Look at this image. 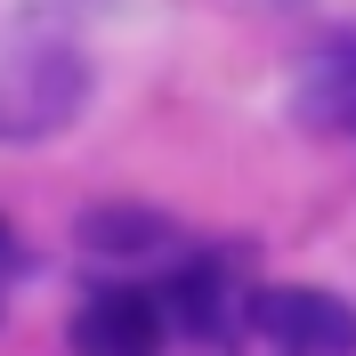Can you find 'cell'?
<instances>
[{
    "label": "cell",
    "mask_w": 356,
    "mask_h": 356,
    "mask_svg": "<svg viewBox=\"0 0 356 356\" xmlns=\"http://www.w3.org/2000/svg\"><path fill=\"white\" fill-rule=\"evenodd\" d=\"M291 113L300 130H356V33H332L308 49V65L291 81Z\"/></svg>",
    "instance_id": "5"
},
{
    "label": "cell",
    "mask_w": 356,
    "mask_h": 356,
    "mask_svg": "<svg viewBox=\"0 0 356 356\" xmlns=\"http://www.w3.org/2000/svg\"><path fill=\"white\" fill-rule=\"evenodd\" d=\"M81 57L73 49H17V65L0 73V138L24 146V138H49L57 122H73L81 106Z\"/></svg>",
    "instance_id": "3"
},
{
    "label": "cell",
    "mask_w": 356,
    "mask_h": 356,
    "mask_svg": "<svg viewBox=\"0 0 356 356\" xmlns=\"http://www.w3.org/2000/svg\"><path fill=\"white\" fill-rule=\"evenodd\" d=\"M170 243H178L170 219L146 211V202H97V211H81V251H97V259H154Z\"/></svg>",
    "instance_id": "6"
},
{
    "label": "cell",
    "mask_w": 356,
    "mask_h": 356,
    "mask_svg": "<svg viewBox=\"0 0 356 356\" xmlns=\"http://www.w3.org/2000/svg\"><path fill=\"white\" fill-rule=\"evenodd\" d=\"M73 356H162V300L130 284L89 291L73 316Z\"/></svg>",
    "instance_id": "4"
},
{
    "label": "cell",
    "mask_w": 356,
    "mask_h": 356,
    "mask_svg": "<svg viewBox=\"0 0 356 356\" xmlns=\"http://www.w3.org/2000/svg\"><path fill=\"white\" fill-rule=\"evenodd\" d=\"M162 324H178L186 340H211V348L243 340L251 332V284H243V267L227 259V251L178 259L170 284H162Z\"/></svg>",
    "instance_id": "1"
},
{
    "label": "cell",
    "mask_w": 356,
    "mask_h": 356,
    "mask_svg": "<svg viewBox=\"0 0 356 356\" xmlns=\"http://www.w3.org/2000/svg\"><path fill=\"white\" fill-rule=\"evenodd\" d=\"M251 332L275 356H356V308L316 284H267L251 291Z\"/></svg>",
    "instance_id": "2"
},
{
    "label": "cell",
    "mask_w": 356,
    "mask_h": 356,
    "mask_svg": "<svg viewBox=\"0 0 356 356\" xmlns=\"http://www.w3.org/2000/svg\"><path fill=\"white\" fill-rule=\"evenodd\" d=\"M8 259H17V235H8V227H0V267H8Z\"/></svg>",
    "instance_id": "7"
}]
</instances>
